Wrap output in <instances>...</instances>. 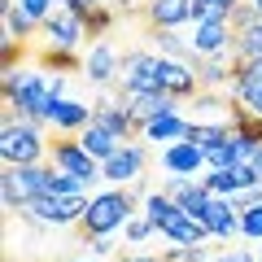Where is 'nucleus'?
Listing matches in <instances>:
<instances>
[{
	"label": "nucleus",
	"instance_id": "obj_42",
	"mask_svg": "<svg viewBox=\"0 0 262 262\" xmlns=\"http://www.w3.org/2000/svg\"><path fill=\"white\" fill-rule=\"evenodd\" d=\"M258 5H262V0H258Z\"/></svg>",
	"mask_w": 262,
	"mask_h": 262
},
{
	"label": "nucleus",
	"instance_id": "obj_4",
	"mask_svg": "<svg viewBox=\"0 0 262 262\" xmlns=\"http://www.w3.org/2000/svg\"><path fill=\"white\" fill-rule=\"evenodd\" d=\"M88 201H92V196H53V192H44V196H35L27 210H18V214L27 219V223H35V227H79Z\"/></svg>",
	"mask_w": 262,
	"mask_h": 262
},
{
	"label": "nucleus",
	"instance_id": "obj_14",
	"mask_svg": "<svg viewBox=\"0 0 262 262\" xmlns=\"http://www.w3.org/2000/svg\"><path fill=\"white\" fill-rule=\"evenodd\" d=\"M232 22H192V48L196 57H232Z\"/></svg>",
	"mask_w": 262,
	"mask_h": 262
},
{
	"label": "nucleus",
	"instance_id": "obj_37",
	"mask_svg": "<svg viewBox=\"0 0 262 262\" xmlns=\"http://www.w3.org/2000/svg\"><path fill=\"white\" fill-rule=\"evenodd\" d=\"M253 170H258V179H262V149L253 153Z\"/></svg>",
	"mask_w": 262,
	"mask_h": 262
},
{
	"label": "nucleus",
	"instance_id": "obj_22",
	"mask_svg": "<svg viewBox=\"0 0 262 262\" xmlns=\"http://www.w3.org/2000/svg\"><path fill=\"white\" fill-rule=\"evenodd\" d=\"M153 44H158L162 57H175V61H196L192 35H179V27H158V31H153Z\"/></svg>",
	"mask_w": 262,
	"mask_h": 262
},
{
	"label": "nucleus",
	"instance_id": "obj_35",
	"mask_svg": "<svg viewBox=\"0 0 262 262\" xmlns=\"http://www.w3.org/2000/svg\"><path fill=\"white\" fill-rule=\"evenodd\" d=\"M92 249H96V253H110V249H114V241H110V236H96Z\"/></svg>",
	"mask_w": 262,
	"mask_h": 262
},
{
	"label": "nucleus",
	"instance_id": "obj_39",
	"mask_svg": "<svg viewBox=\"0 0 262 262\" xmlns=\"http://www.w3.org/2000/svg\"><path fill=\"white\" fill-rule=\"evenodd\" d=\"M253 5H258V0H253ZM258 13H262V5H258Z\"/></svg>",
	"mask_w": 262,
	"mask_h": 262
},
{
	"label": "nucleus",
	"instance_id": "obj_40",
	"mask_svg": "<svg viewBox=\"0 0 262 262\" xmlns=\"http://www.w3.org/2000/svg\"><path fill=\"white\" fill-rule=\"evenodd\" d=\"M258 262H262V253H258Z\"/></svg>",
	"mask_w": 262,
	"mask_h": 262
},
{
	"label": "nucleus",
	"instance_id": "obj_36",
	"mask_svg": "<svg viewBox=\"0 0 262 262\" xmlns=\"http://www.w3.org/2000/svg\"><path fill=\"white\" fill-rule=\"evenodd\" d=\"M127 262H166V253H140V258H127Z\"/></svg>",
	"mask_w": 262,
	"mask_h": 262
},
{
	"label": "nucleus",
	"instance_id": "obj_30",
	"mask_svg": "<svg viewBox=\"0 0 262 262\" xmlns=\"http://www.w3.org/2000/svg\"><path fill=\"white\" fill-rule=\"evenodd\" d=\"M241 236L245 241H262V201L249 210H241Z\"/></svg>",
	"mask_w": 262,
	"mask_h": 262
},
{
	"label": "nucleus",
	"instance_id": "obj_3",
	"mask_svg": "<svg viewBox=\"0 0 262 262\" xmlns=\"http://www.w3.org/2000/svg\"><path fill=\"white\" fill-rule=\"evenodd\" d=\"M0 158H5V166H35V162H44L48 158V140L39 136V122L5 114V127H0Z\"/></svg>",
	"mask_w": 262,
	"mask_h": 262
},
{
	"label": "nucleus",
	"instance_id": "obj_31",
	"mask_svg": "<svg viewBox=\"0 0 262 262\" xmlns=\"http://www.w3.org/2000/svg\"><path fill=\"white\" fill-rule=\"evenodd\" d=\"M232 101H241L249 114L262 118V83H245V88H232Z\"/></svg>",
	"mask_w": 262,
	"mask_h": 262
},
{
	"label": "nucleus",
	"instance_id": "obj_20",
	"mask_svg": "<svg viewBox=\"0 0 262 262\" xmlns=\"http://www.w3.org/2000/svg\"><path fill=\"white\" fill-rule=\"evenodd\" d=\"M162 236H166L170 245H206V241H214V236H210V227H206V219L188 214V210H184V214H179Z\"/></svg>",
	"mask_w": 262,
	"mask_h": 262
},
{
	"label": "nucleus",
	"instance_id": "obj_32",
	"mask_svg": "<svg viewBox=\"0 0 262 262\" xmlns=\"http://www.w3.org/2000/svg\"><path fill=\"white\" fill-rule=\"evenodd\" d=\"M18 5H22V9H27L31 18H35V22H44L48 13H53L57 5H61V0H18Z\"/></svg>",
	"mask_w": 262,
	"mask_h": 262
},
{
	"label": "nucleus",
	"instance_id": "obj_11",
	"mask_svg": "<svg viewBox=\"0 0 262 262\" xmlns=\"http://www.w3.org/2000/svg\"><path fill=\"white\" fill-rule=\"evenodd\" d=\"M158 162H162V170H166V175L192 179L196 170H206V149H201V144H192V140H175V144H162Z\"/></svg>",
	"mask_w": 262,
	"mask_h": 262
},
{
	"label": "nucleus",
	"instance_id": "obj_29",
	"mask_svg": "<svg viewBox=\"0 0 262 262\" xmlns=\"http://www.w3.org/2000/svg\"><path fill=\"white\" fill-rule=\"evenodd\" d=\"M166 262H210V249L206 245H166Z\"/></svg>",
	"mask_w": 262,
	"mask_h": 262
},
{
	"label": "nucleus",
	"instance_id": "obj_25",
	"mask_svg": "<svg viewBox=\"0 0 262 262\" xmlns=\"http://www.w3.org/2000/svg\"><path fill=\"white\" fill-rule=\"evenodd\" d=\"M201 179H206V188H210V192H214V196H236V192H241V175H236V166H227V170H210V175H201Z\"/></svg>",
	"mask_w": 262,
	"mask_h": 262
},
{
	"label": "nucleus",
	"instance_id": "obj_23",
	"mask_svg": "<svg viewBox=\"0 0 262 262\" xmlns=\"http://www.w3.org/2000/svg\"><path fill=\"white\" fill-rule=\"evenodd\" d=\"M35 31H44V22H35L18 0H5V39H18L22 44V39H31Z\"/></svg>",
	"mask_w": 262,
	"mask_h": 262
},
{
	"label": "nucleus",
	"instance_id": "obj_1",
	"mask_svg": "<svg viewBox=\"0 0 262 262\" xmlns=\"http://www.w3.org/2000/svg\"><path fill=\"white\" fill-rule=\"evenodd\" d=\"M57 96H61V75H48L44 66H27V70L5 75V105L18 110V118H31L44 127Z\"/></svg>",
	"mask_w": 262,
	"mask_h": 262
},
{
	"label": "nucleus",
	"instance_id": "obj_41",
	"mask_svg": "<svg viewBox=\"0 0 262 262\" xmlns=\"http://www.w3.org/2000/svg\"><path fill=\"white\" fill-rule=\"evenodd\" d=\"M122 262H127V258H122Z\"/></svg>",
	"mask_w": 262,
	"mask_h": 262
},
{
	"label": "nucleus",
	"instance_id": "obj_10",
	"mask_svg": "<svg viewBox=\"0 0 262 262\" xmlns=\"http://www.w3.org/2000/svg\"><path fill=\"white\" fill-rule=\"evenodd\" d=\"M44 35H48V44H53V48H79V44H83V35H88V22H83V13L57 5V9L44 18Z\"/></svg>",
	"mask_w": 262,
	"mask_h": 262
},
{
	"label": "nucleus",
	"instance_id": "obj_5",
	"mask_svg": "<svg viewBox=\"0 0 262 262\" xmlns=\"http://www.w3.org/2000/svg\"><path fill=\"white\" fill-rule=\"evenodd\" d=\"M44 175H48L44 162H35V166H5V175H0L5 210H27L35 196H44Z\"/></svg>",
	"mask_w": 262,
	"mask_h": 262
},
{
	"label": "nucleus",
	"instance_id": "obj_6",
	"mask_svg": "<svg viewBox=\"0 0 262 262\" xmlns=\"http://www.w3.org/2000/svg\"><path fill=\"white\" fill-rule=\"evenodd\" d=\"M118 88H122V96H131V92H162V53H122Z\"/></svg>",
	"mask_w": 262,
	"mask_h": 262
},
{
	"label": "nucleus",
	"instance_id": "obj_16",
	"mask_svg": "<svg viewBox=\"0 0 262 262\" xmlns=\"http://www.w3.org/2000/svg\"><path fill=\"white\" fill-rule=\"evenodd\" d=\"M144 22H149V31L184 27V22H192V0H149L144 5Z\"/></svg>",
	"mask_w": 262,
	"mask_h": 262
},
{
	"label": "nucleus",
	"instance_id": "obj_17",
	"mask_svg": "<svg viewBox=\"0 0 262 262\" xmlns=\"http://www.w3.org/2000/svg\"><path fill=\"white\" fill-rule=\"evenodd\" d=\"M188 114L184 110H175V114H162V118H153V122H144V131H140V140H149V144H175V140H188Z\"/></svg>",
	"mask_w": 262,
	"mask_h": 262
},
{
	"label": "nucleus",
	"instance_id": "obj_2",
	"mask_svg": "<svg viewBox=\"0 0 262 262\" xmlns=\"http://www.w3.org/2000/svg\"><path fill=\"white\" fill-rule=\"evenodd\" d=\"M136 206H140V192L136 188H110V192H96L92 201H88L83 219H79V232L88 236V241H96V236H114L127 227V219L136 214Z\"/></svg>",
	"mask_w": 262,
	"mask_h": 262
},
{
	"label": "nucleus",
	"instance_id": "obj_19",
	"mask_svg": "<svg viewBox=\"0 0 262 262\" xmlns=\"http://www.w3.org/2000/svg\"><path fill=\"white\" fill-rule=\"evenodd\" d=\"M79 144H83V149L92 153L96 162H105V158H114V153H118V149H122L127 140H122V136H114L110 127H101V122L92 118V122H88L83 131H79Z\"/></svg>",
	"mask_w": 262,
	"mask_h": 262
},
{
	"label": "nucleus",
	"instance_id": "obj_7",
	"mask_svg": "<svg viewBox=\"0 0 262 262\" xmlns=\"http://www.w3.org/2000/svg\"><path fill=\"white\" fill-rule=\"evenodd\" d=\"M48 158H53L57 170H70V175L88 179V184L101 179V162L79 144V136H57V140H48Z\"/></svg>",
	"mask_w": 262,
	"mask_h": 262
},
{
	"label": "nucleus",
	"instance_id": "obj_28",
	"mask_svg": "<svg viewBox=\"0 0 262 262\" xmlns=\"http://www.w3.org/2000/svg\"><path fill=\"white\" fill-rule=\"evenodd\" d=\"M153 232H158V227L149 223V214H144V210H136V214L127 219V227H122V236H127V245H144V241H149Z\"/></svg>",
	"mask_w": 262,
	"mask_h": 262
},
{
	"label": "nucleus",
	"instance_id": "obj_8",
	"mask_svg": "<svg viewBox=\"0 0 262 262\" xmlns=\"http://www.w3.org/2000/svg\"><path fill=\"white\" fill-rule=\"evenodd\" d=\"M144 166H149V149L136 144V140H127L114 158L101 162V179H110V184H118V188H131V184L144 179Z\"/></svg>",
	"mask_w": 262,
	"mask_h": 262
},
{
	"label": "nucleus",
	"instance_id": "obj_43",
	"mask_svg": "<svg viewBox=\"0 0 262 262\" xmlns=\"http://www.w3.org/2000/svg\"><path fill=\"white\" fill-rule=\"evenodd\" d=\"M83 262H88V258H83Z\"/></svg>",
	"mask_w": 262,
	"mask_h": 262
},
{
	"label": "nucleus",
	"instance_id": "obj_26",
	"mask_svg": "<svg viewBox=\"0 0 262 262\" xmlns=\"http://www.w3.org/2000/svg\"><path fill=\"white\" fill-rule=\"evenodd\" d=\"M188 140H192V144H201V149H214V144L232 140V127H210V122H192V127H188Z\"/></svg>",
	"mask_w": 262,
	"mask_h": 262
},
{
	"label": "nucleus",
	"instance_id": "obj_15",
	"mask_svg": "<svg viewBox=\"0 0 262 262\" xmlns=\"http://www.w3.org/2000/svg\"><path fill=\"white\" fill-rule=\"evenodd\" d=\"M206 227L214 241H232V236H241V210L232 206V196H210V206H206Z\"/></svg>",
	"mask_w": 262,
	"mask_h": 262
},
{
	"label": "nucleus",
	"instance_id": "obj_33",
	"mask_svg": "<svg viewBox=\"0 0 262 262\" xmlns=\"http://www.w3.org/2000/svg\"><path fill=\"white\" fill-rule=\"evenodd\" d=\"M210 262H258L249 249H219V253H210Z\"/></svg>",
	"mask_w": 262,
	"mask_h": 262
},
{
	"label": "nucleus",
	"instance_id": "obj_24",
	"mask_svg": "<svg viewBox=\"0 0 262 262\" xmlns=\"http://www.w3.org/2000/svg\"><path fill=\"white\" fill-rule=\"evenodd\" d=\"M241 162V140H236V131H232V140L214 144V149H206V170H227Z\"/></svg>",
	"mask_w": 262,
	"mask_h": 262
},
{
	"label": "nucleus",
	"instance_id": "obj_27",
	"mask_svg": "<svg viewBox=\"0 0 262 262\" xmlns=\"http://www.w3.org/2000/svg\"><path fill=\"white\" fill-rule=\"evenodd\" d=\"M232 57H262V22H253L249 31H241V35H236Z\"/></svg>",
	"mask_w": 262,
	"mask_h": 262
},
{
	"label": "nucleus",
	"instance_id": "obj_21",
	"mask_svg": "<svg viewBox=\"0 0 262 262\" xmlns=\"http://www.w3.org/2000/svg\"><path fill=\"white\" fill-rule=\"evenodd\" d=\"M96 122H101V127H110L114 136H122V140H136V136H140L122 101H96Z\"/></svg>",
	"mask_w": 262,
	"mask_h": 262
},
{
	"label": "nucleus",
	"instance_id": "obj_12",
	"mask_svg": "<svg viewBox=\"0 0 262 262\" xmlns=\"http://www.w3.org/2000/svg\"><path fill=\"white\" fill-rule=\"evenodd\" d=\"M92 118H96V105L70 101V96H57L53 110H48V122H44V127H53L57 136H79V131H83Z\"/></svg>",
	"mask_w": 262,
	"mask_h": 262
},
{
	"label": "nucleus",
	"instance_id": "obj_13",
	"mask_svg": "<svg viewBox=\"0 0 262 262\" xmlns=\"http://www.w3.org/2000/svg\"><path fill=\"white\" fill-rule=\"evenodd\" d=\"M122 105H127L136 131H144V122L162 118V114H175V110H179V101H175L170 92H131V96H122Z\"/></svg>",
	"mask_w": 262,
	"mask_h": 262
},
{
	"label": "nucleus",
	"instance_id": "obj_18",
	"mask_svg": "<svg viewBox=\"0 0 262 262\" xmlns=\"http://www.w3.org/2000/svg\"><path fill=\"white\" fill-rule=\"evenodd\" d=\"M140 210L149 214V223L158 227V232H166V227L175 223L179 214H184V206H179V201L166 192V188H162V192H144V196H140Z\"/></svg>",
	"mask_w": 262,
	"mask_h": 262
},
{
	"label": "nucleus",
	"instance_id": "obj_38",
	"mask_svg": "<svg viewBox=\"0 0 262 262\" xmlns=\"http://www.w3.org/2000/svg\"><path fill=\"white\" fill-rule=\"evenodd\" d=\"M223 5H232V9H236V5H241V0H223Z\"/></svg>",
	"mask_w": 262,
	"mask_h": 262
},
{
	"label": "nucleus",
	"instance_id": "obj_34",
	"mask_svg": "<svg viewBox=\"0 0 262 262\" xmlns=\"http://www.w3.org/2000/svg\"><path fill=\"white\" fill-rule=\"evenodd\" d=\"M66 9H75V13H88V9H96V5H105V0H61Z\"/></svg>",
	"mask_w": 262,
	"mask_h": 262
},
{
	"label": "nucleus",
	"instance_id": "obj_9",
	"mask_svg": "<svg viewBox=\"0 0 262 262\" xmlns=\"http://www.w3.org/2000/svg\"><path fill=\"white\" fill-rule=\"evenodd\" d=\"M118 70H122V53L114 48V39H96V44L88 48V57H83L88 83L110 88V83H118Z\"/></svg>",
	"mask_w": 262,
	"mask_h": 262
}]
</instances>
